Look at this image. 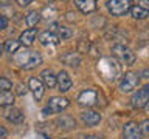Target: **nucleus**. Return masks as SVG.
I'll list each match as a JSON object with an SVG mask.
<instances>
[{
	"instance_id": "1",
	"label": "nucleus",
	"mask_w": 149,
	"mask_h": 139,
	"mask_svg": "<svg viewBox=\"0 0 149 139\" xmlns=\"http://www.w3.org/2000/svg\"><path fill=\"white\" fill-rule=\"evenodd\" d=\"M98 70H100V73L104 76L106 81H109V82H113L115 79L121 74V67L118 65V62H116L115 59H112V57L102 59Z\"/></svg>"
},
{
	"instance_id": "2",
	"label": "nucleus",
	"mask_w": 149,
	"mask_h": 139,
	"mask_svg": "<svg viewBox=\"0 0 149 139\" xmlns=\"http://www.w3.org/2000/svg\"><path fill=\"white\" fill-rule=\"evenodd\" d=\"M17 63L25 70H33L42 63V56L37 51H23L16 56Z\"/></svg>"
},
{
	"instance_id": "3",
	"label": "nucleus",
	"mask_w": 149,
	"mask_h": 139,
	"mask_svg": "<svg viewBox=\"0 0 149 139\" xmlns=\"http://www.w3.org/2000/svg\"><path fill=\"white\" fill-rule=\"evenodd\" d=\"M112 54H113V57H116L124 65H134L135 59H137L135 53H132V50H129L123 43H116L112 46Z\"/></svg>"
},
{
	"instance_id": "4",
	"label": "nucleus",
	"mask_w": 149,
	"mask_h": 139,
	"mask_svg": "<svg viewBox=\"0 0 149 139\" xmlns=\"http://www.w3.org/2000/svg\"><path fill=\"white\" fill-rule=\"evenodd\" d=\"M107 9L112 16H124V14H127V11L132 9V0H109Z\"/></svg>"
},
{
	"instance_id": "5",
	"label": "nucleus",
	"mask_w": 149,
	"mask_h": 139,
	"mask_svg": "<svg viewBox=\"0 0 149 139\" xmlns=\"http://www.w3.org/2000/svg\"><path fill=\"white\" fill-rule=\"evenodd\" d=\"M140 83V76L134 71H127L124 73V76L121 77V82H120V91L121 93H130L132 90L138 87Z\"/></svg>"
},
{
	"instance_id": "6",
	"label": "nucleus",
	"mask_w": 149,
	"mask_h": 139,
	"mask_svg": "<svg viewBox=\"0 0 149 139\" xmlns=\"http://www.w3.org/2000/svg\"><path fill=\"white\" fill-rule=\"evenodd\" d=\"M123 139H143L141 127L135 120L126 122L123 125Z\"/></svg>"
},
{
	"instance_id": "7",
	"label": "nucleus",
	"mask_w": 149,
	"mask_h": 139,
	"mask_svg": "<svg viewBox=\"0 0 149 139\" xmlns=\"http://www.w3.org/2000/svg\"><path fill=\"white\" fill-rule=\"evenodd\" d=\"M98 93L95 90H84L78 96V104L81 107H93L98 104Z\"/></svg>"
},
{
	"instance_id": "8",
	"label": "nucleus",
	"mask_w": 149,
	"mask_h": 139,
	"mask_svg": "<svg viewBox=\"0 0 149 139\" xmlns=\"http://www.w3.org/2000/svg\"><path fill=\"white\" fill-rule=\"evenodd\" d=\"M68 105H70V100L67 97H62V96H53L48 100V108L53 111V113H61V111L65 110Z\"/></svg>"
},
{
	"instance_id": "9",
	"label": "nucleus",
	"mask_w": 149,
	"mask_h": 139,
	"mask_svg": "<svg viewBox=\"0 0 149 139\" xmlns=\"http://www.w3.org/2000/svg\"><path fill=\"white\" fill-rule=\"evenodd\" d=\"M28 88L31 90L33 96H34L36 100H40L42 97H44V82L40 81V79L37 77H30V81H28Z\"/></svg>"
},
{
	"instance_id": "10",
	"label": "nucleus",
	"mask_w": 149,
	"mask_h": 139,
	"mask_svg": "<svg viewBox=\"0 0 149 139\" xmlns=\"http://www.w3.org/2000/svg\"><path fill=\"white\" fill-rule=\"evenodd\" d=\"M148 102H149V94L144 88L143 90H138L132 96V99H130V104H132L134 108H144L148 105Z\"/></svg>"
},
{
	"instance_id": "11",
	"label": "nucleus",
	"mask_w": 149,
	"mask_h": 139,
	"mask_svg": "<svg viewBox=\"0 0 149 139\" xmlns=\"http://www.w3.org/2000/svg\"><path fill=\"white\" fill-rule=\"evenodd\" d=\"M81 119L87 127H95V125H98L101 122V114L95 110H87L81 114Z\"/></svg>"
},
{
	"instance_id": "12",
	"label": "nucleus",
	"mask_w": 149,
	"mask_h": 139,
	"mask_svg": "<svg viewBox=\"0 0 149 139\" xmlns=\"http://www.w3.org/2000/svg\"><path fill=\"white\" fill-rule=\"evenodd\" d=\"M72 85H73V82H72V77H70V74L67 73V71H59V74H58V87H59V91H62V93H65V91H68L70 88H72Z\"/></svg>"
},
{
	"instance_id": "13",
	"label": "nucleus",
	"mask_w": 149,
	"mask_h": 139,
	"mask_svg": "<svg viewBox=\"0 0 149 139\" xmlns=\"http://www.w3.org/2000/svg\"><path fill=\"white\" fill-rule=\"evenodd\" d=\"M36 37H37V30L36 28H30V30H25L20 34V43L22 45H25V46H31L33 43H34V40H36Z\"/></svg>"
},
{
	"instance_id": "14",
	"label": "nucleus",
	"mask_w": 149,
	"mask_h": 139,
	"mask_svg": "<svg viewBox=\"0 0 149 139\" xmlns=\"http://www.w3.org/2000/svg\"><path fill=\"white\" fill-rule=\"evenodd\" d=\"M96 2L98 0H74L78 9L84 14H90L96 9Z\"/></svg>"
},
{
	"instance_id": "15",
	"label": "nucleus",
	"mask_w": 149,
	"mask_h": 139,
	"mask_svg": "<svg viewBox=\"0 0 149 139\" xmlns=\"http://www.w3.org/2000/svg\"><path fill=\"white\" fill-rule=\"evenodd\" d=\"M40 81L48 88H53V87L58 85V76H54L51 70H44V71L40 73Z\"/></svg>"
},
{
	"instance_id": "16",
	"label": "nucleus",
	"mask_w": 149,
	"mask_h": 139,
	"mask_svg": "<svg viewBox=\"0 0 149 139\" xmlns=\"http://www.w3.org/2000/svg\"><path fill=\"white\" fill-rule=\"evenodd\" d=\"M56 125H58L59 128H62V130H72V128L76 127V122H74V119L72 118V116L62 114V116H59V118L56 119Z\"/></svg>"
},
{
	"instance_id": "17",
	"label": "nucleus",
	"mask_w": 149,
	"mask_h": 139,
	"mask_svg": "<svg viewBox=\"0 0 149 139\" xmlns=\"http://www.w3.org/2000/svg\"><path fill=\"white\" fill-rule=\"evenodd\" d=\"M61 60L68 65V67H79V63H81V57H79L78 53H74V51H68V53H65L62 57H61Z\"/></svg>"
},
{
	"instance_id": "18",
	"label": "nucleus",
	"mask_w": 149,
	"mask_h": 139,
	"mask_svg": "<svg viewBox=\"0 0 149 139\" xmlns=\"http://www.w3.org/2000/svg\"><path fill=\"white\" fill-rule=\"evenodd\" d=\"M5 118H6V120H9V122L13 124H20L23 122V113L19 108H9L6 110V113H5Z\"/></svg>"
},
{
	"instance_id": "19",
	"label": "nucleus",
	"mask_w": 149,
	"mask_h": 139,
	"mask_svg": "<svg viewBox=\"0 0 149 139\" xmlns=\"http://www.w3.org/2000/svg\"><path fill=\"white\" fill-rule=\"evenodd\" d=\"M39 40H40V43L42 45H58L59 43V36H56L54 32H50V31H45V32H42L40 37H39Z\"/></svg>"
},
{
	"instance_id": "20",
	"label": "nucleus",
	"mask_w": 149,
	"mask_h": 139,
	"mask_svg": "<svg viewBox=\"0 0 149 139\" xmlns=\"http://www.w3.org/2000/svg\"><path fill=\"white\" fill-rule=\"evenodd\" d=\"M130 14H132V17L137 19V20H143V19H146V17L149 16V9L140 6V5H137V6H132V9H130Z\"/></svg>"
},
{
	"instance_id": "21",
	"label": "nucleus",
	"mask_w": 149,
	"mask_h": 139,
	"mask_svg": "<svg viewBox=\"0 0 149 139\" xmlns=\"http://www.w3.org/2000/svg\"><path fill=\"white\" fill-rule=\"evenodd\" d=\"M14 104V94L11 91H2L0 93V107H9Z\"/></svg>"
},
{
	"instance_id": "22",
	"label": "nucleus",
	"mask_w": 149,
	"mask_h": 139,
	"mask_svg": "<svg viewBox=\"0 0 149 139\" xmlns=\"http://www.w3.org/2000/svg\"><path fill=\"white\" fill-rule=\"evenodd\" d=\"M40 20V12H37V11H31V12H28V16L25 19V22H26V25L33 28V26H36L37 23H39Z\"/></svg>"
},
{
	"instance_id": "23",
	"label": "nucleus",
	"mask_w": 149,
	"mask_h": 139,
	"mask_svg": "<svg viewBox=\"0 0 149 139\" xmlns=\"http://www.w3.org/2000/svg\"><path fill=\"white\" fill-rule=\"evenodd\" d=\"M19 46H20V42H19V40L11 39V40L5 42V50H6V53H17Z\"/></svg>"
},
{
	"instance_id": "24",
	"label": "nucleus",
	"mask_w": 149,
	"mask_h": 139,
	"mask_svg": "<svg viewBox=\"0 0 149 139\" xmlns=\"http://www.w3.org/2000/svg\"><path fill=\"white\" fill-rule=\"evenodd\" d=\"M73 36V31L70 30L68 26H59V39H62V40H67L70 39V37Z\"/></svg>"
},
{
	"instance_id": "25",
	"label": "nucleus",
	"mask_w": 149,
	"mask_h": 139,
	"mask_svg": "<svg viewBox=\"0 0 149 139\" xmlns=\"http://www.w3.org/2000/svg\"><path fill=\"white\" fill-rule=\"evenodd\" d=\"M92 50V45L88 40H79L78 42V53H88V51Z\"/></svg>"
},
{
	"instance_id": "26",
	"label": "nucleus",
	"mask_w": 149,
	"mask_h": 139,
	"mask_svg": "<svg viewBox=\"0 0 149 139\" xmlns=\"http://www.w3.org/2000/svg\"><path fill=\"white\" fill-rule=\"evenodd\" d=\"M13 88V82L6 77H0V90L3 91H9Z\"/></svg>"
},
{
	"instance_id": "27",
	"label": "nucleus",
	"mask_w": 149,
	"mask_h": 139,
	"mask_svg": "<svg viewBox=\"0 0 149 139\" xmlns=\"http://www.w3.org/2000/svg\"><path fill=\"white\" fill-rule=\"evenodd\" d=\"M141 131H143V134H146V136H149V119H144L143 122H141Z\"/></svg>"
},
{
	"instance_id": "28",
	"label": "nucleus",
	"mask_w": 149,
	"mask_h": 139,
	"mask_svg": "<svg viewBox=\"0 0 149 139\" xmlns=\"http://www.w3.org/2000/svg\"><path fill=\"white\" fill-rule=\"evenodd\" d=\"M6 26H8V19L3 17V16H0V31L5 30Z\"/></svg>"
},
{
	"instance_id": "29",
	"label": "nucleus",
	"mask_w": 149,
	"mask_h": 139,
	"mask_svg": "<svg viewBox=\"0 0 149 139\" xmlns=\"http://www.w3.org/2000/svg\"><path fill=\"white\" fill-rule=\"evenodd\" d=\"M17 93H19V94H20V96H23V94H26V88H25V85H23V83H19V85H17Z\"/></svg>"
},
{
	"instance_id": "30",
	"label": "nucleus",
	"mask_w": 149,
	"mask_h": 139,
	"mask_svg": "<svg viewBox=\"0 0 149 139\" xmlns=\"http://www.w3.org/2000/svg\"><path fill=\"white\" fill-rule=\"evenodd\" d=\"M34 0H17V3H19V6H28L30 3H33Z\"/></svg>"
},
{
	"instance_id": "31",
	"label": "nucleus",
	"mask_w": 149,
	"mask_h": 139,
	"mask_svg": "<svg viewBox=\"0 0 149 139\" xmlns=\"http://www.w3.org/2000/svg\"><path fill=\"white\" fill-rule=\"evenodd\" d=\"M6 136H8V131L5 130V127H2V125H0V139H5Z\"/></svg>"
},
{
	"instance_id": "32",
	"label": "nucleus",
	"mask_w": 149,
	"mask_h": 139,
	"mask_svg": "<svg viewBox=\"0 0 149 139\" xmlns=\"http://www.w3.org/2000/svg\"><path fill=\"white\" fill-rule=\"evenodd\" d=\"M143 77H146V79H149V70H143Z\"/></svg>"
},
{
	"instance_id": "33",
	"label": "nucleus",
	"mask_w": 149,
	"mask_h": 139,
	"mask_svg": "<svg viewBox=\"0 0 149 139\" xmlns=\"http://www.w3.org/2000/svg\"><path fill=\"white\" fill-rule=\"evenodd\" d=\"M13 0H0V5H9Z\"/></svg>"
},
{
	"instance_id": "34",
	"label": "nucleus",
	"mask_w": 149,
	"mask_h": 139,
	"mask_svg": "<svg viewBox=\"0 0 149 139\" xmlns=\"http://www.w3.org/2000/svg\"><path fill=\"white\" fill-rule=\"evenodd\" d=\"M84 139H101V138H98V136H86Z\"/></svg>"
},
{
	"instance_id": "35",
	"label": "nucleus",
	"mask_w": 149,
	"mask_h": 139,
	"mask_svg": "<svg viewBox=\"0 0 149 139\" xmlns=\"http://www.w3.org/2000/svg\"><path fill=\"white\" fill-rule=\"evenodd\" d=\"M141 3H144V5H149V0H140Z\"/></svg>"
},
{
	"instance_id": "36",
	"label": "nucleus",
	"mask_w": 149,
	"mask_h": 139,
	"mask_svg": "<svg viewBox=\"0 0 149 139\" xmlns=\"http://www.w3.org/2000/svg\"><path fill=\"white\" fill-rule=\"evenodd\" d=\"M144 90H146V91H148V94H149V83H148L146 87H144Z\"/></svg>"
},
{
	"instance_id": "37",
	"label": "nucleus",
	"mask_w": 149,
	"mask_h": 139,
	"mask_svg": "<svg viewBox=\"0 0 149 139\" xmlns=\"http://www.w3.org/2000/svg\"><path fill=\"white\" fill-rule=\"evenodd\" d=\"M144 108H146V111H148V113H149V102H148V105L144 107Z\"/></svg>"
},
{
	"instance_id": "38",
	"label": "nucleus",
	"mask_w": 149,
	"mask_h": 139,
	"mask_svg": "<svg viewBox=\"0 0 149 139\" xmlns=\"http://www.w3.org/2000/svg\"><path fill=\"white\" fill-rule=\"evenodd\" d=\"M48 2H54V0H48Z\"/></svg>"
},
{
	"instance_id": "39",
	"label": "nucleus",
	"mask_w": 149,
	"mask_h": 139,
	"mask_svg": "<svg viewBox=\"0 0 149 139\" xmlns=\"http://www.w3.org/2000/svg\"><path fill=\"white\" fill-rule=\"evenodd\" d=\"M62 139H68V138H62Z\"/></svg>"
}]
</instances>
